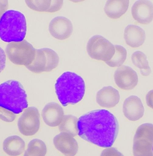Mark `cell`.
<instances>
[{
	"mask_svg": "<svg viewBox=\"0 0 153 156\" xmlns=\"http://www.w3.org/2000/svg\"><path fill=\"white\" fill-rule=\"evenodd\" d=\"M78 135L89 143L102 147H110L117 137L119 125L109 111H92L79 117Z\"/></svg>",
	"mask_w": 153,
	"mask_h": 156,
	"instance_id": "6da1fadb",
	"label": "cell"
},
{
	"mask_svg": "<svg viewBox=\"0 0 153 156\" xmlns=\"http://www.w3.org/2000/svg\"><path fill=\"white\" fill-rule=\"evenodd\" d=\"M55 87L58 100L64 107L79 103L84 97L86 89L84 80L71 72H65L58 77Z\"/></svg>",
	"mask_w": 153,
	"mask_h": 156,
	"instance_id": "7a4b0ae2",
	"label": "cell"
},
{
	"mask_svg": "<svg viewBox=\"0 0 153 156\" xmlns=\"http://www.w3.org/2000/svg\"><path fill=\"white\" fill-rule=\"evenodd\" d=\"M26 30V17L18 11L8 10L0 18V38L5 42L22 41Z\"/></svg>",
	"mask_w": 153,
	"mask_h": 156,
	"instance_id": "3957f363",
	"label": "cell"
},
{
	"mask_svg": "<svg viewBox=\"0 0 153 156\" xmlns=\"http://www.w3.org/2000/svg\"><path fill=\"white\" fill-rule=\"evenodd\" d=\"M27 94L22 84L9 80L0 84V107L15 114L21 113L28 107Z\"/></svg>",
	"mask_w": 153,
	"mask_h": 156,
	"instance_id": "277c9868",
	"label": "cell"
},
{
	"mask_svg": "<svg viewBox=\"0 0 153 156\" xmlns=\"http://www.w3.org/2000/svg\"><path fill=\"white\" fill-rule=\"evenodd\" d=\"M36 49L26 40L18 42L9 43L5 52L9 60L18 65L29 66L33 62Z\"/></svg>",
	"mask_w": 153,
	"mask_h": 156,
	"instance_id": "5b68a950",
	"label": "cell"
},
{
	"mask_svg": "<svg viewBox=\"0 0 153 156\" xmlns=\"http://www.w3.org/2000/svg\"><path fill=\"white\" fill-rule=\"evenodd\" d=\"M153 125L145 123L137 129L133 142L134 156H153Z\"/></svg>",
	"mask_w": 153,
	"mask_h": 156,
	"instance_id": "8992f818",
	"label": "cell"
},
{
	"mask_svg": "<svg viewBox=\"0 0 153 156\" xmlns=\"http://www.w3.org/2000/svg\"><path fill=\"white\" fill-rule=\"evenodd\" d=\"M59 58L57 53L49 48L36 49L33 62L26 68L36 73L50 72L56 68L59 63Z\"/></svg>",
	"mask_w": 153,
	"mask_h": 156,
	"instance_id": "52a82bcc",
	"label": "cell"
},
{
	"mask_svg": "<svg viewBox=\"0 0 153 156\" xmlns=\"http://www.w3.org/2000/svg\"><path fill=\"white\" fill-rule=\"evenodd\" d=\"M87 51L93 59L108 62L115 53V47L107 39L100 35L93 36L88 42Z\"/></svg>",
	"mask_w": 153,
	"mask_h": 156,
	"instance_id": "ba28073f",
	"label": "cell"
},
{
	"mask_svg": "<svg viewBox=\"0 0 153 156\" xmlns=\"http://www.w3.org/2000/svg\"><path fill=\"white\" fill-rule=\"evenodd\" d=\"M40 125L39 111L33 106L26 109L18 121L19 131L26 136L35 135L39 130Z\"/></svg>",
	"mask_w": 153,
	"mask_h": 156,
	"instance_id": "9c48e42d",
	"label": "cell"
},
{
	"mask_svg": "<svg viewBox=\"0 0 153 156\" xmlns=\"http://www.w3.org/2000/svg\"><path fill=\"white\" fill-rule=\"evenodd\" d=\"M114 79L116 85L124 90L133 89L138 82L137 73L131 67L123 65L116 69L114 73Z\"/></svg>",
	"mask_w": 153,
	"mask_h": 156,
	"instance_id": "30bf717a",
	"label": "cell"
},
{
	"mask_svg": "<svg viewBox=\"0 0 153 156\" xmlns=\"http://www.w3.org/2000/svg\"><path fill=\"white\" fill-rule=\"evenodd\" d=\"M73 30L72 23L65 17H56L49 23V32L53 37L58 40L68 38L71 35Z\"/></svg>",
	"mask_w": 153,
	"mask_h": 156,
	"instance_id": "8fae6325",
	"label": "cell"
},
{
	"mask_svg": "<svg viewBox=\"0 0 153 156\" xmlns=\"http://www.w3.org/2000/svg\"><path fill=\"white\" fill-rule=\"evenodd\" d=\"M56 148L65 156H74L78 151V144L75 138L68 133L61 132L53 139Z\"/></svg>",
	"mask_w": 153,
	"mask_h": 156,
	"instance_id": "7c38bea8",
	"label": "cell"
},
{
	"mask_svg": "<svg viewBox=\"0 0 153 156\" xmlns=\"http://www.w3.org/2000/svg\"><path fill=\"white\" fill-rule=\"evenodd\" d=\"M133 18L139 23L148 25L153 19V4L149 1H137L132 7Z\"/></svg>",
	"mask_w": 153,
	"mask_h": 156,
	"instance_id": "4fadbf2b",
	"label": "cell"
},
{
	"mask_svg": "<svg viewBox=\"0 0 153 156\" xmlns=\"http://www.w3.org/2000/svg\"><path fill=\"white\" fill-rule=\"evenodd\" d=\"M144 112L142 101L137 96L132 95L124 101L123 105V112L124 116L129 120H138L143 117Z\"/></svg>",
	"mask_w": 153,
	"mask_h": 156,
	"instance_id": "5bb4252c",
	"label": "cell"
},
{
	"mask_svg": "<svg viewBox=\"0 0 153 156\" xmlns=\"http://www.w3.org/2000/svg\"><path fill=\"white\" fill-rule=\"evenodd\" d=\"M64 115L62 107L55 102L47 104L42 112L43 120L47 125L51 127H56L61 124Z\"/></svg>",
	"mask_w": 153,
	"mask_h": 156,
	"instance_id": "9a60e30c",
	"label": "cell"
},
{
	"mask_svg": "<svg viewBox=\"0 0 153 156\" xmlns=\"http://www.w3.org/2000/svg\"><path fill=\"white\" fill-rule=\"evenodd\" d=\"M120 99L119 93L112 86H106L98 91L96 101L100 106L113 108L118 104Z\"/></svg>",
	"mask_w": 153,
	"mask_h": 156,
	"instance_id": "2e32d148",
	"label": "cell"
},
{
	"mask_svg": "<svg viewBox=\"0 0 153 156\" xmlns=\"http://www.w3.org/2000/svg\"><path fill=\"white\" fill-rule=\"evenodd\" d=\"M145 37L144 30L138 26L130 25L125 28L124 38L130 47L134 48L140 47L144 42Z\"/></svg>",
	"mask_w": 153,
	"mask_h": 156,
	"instance_id": "e0dca14e",
	"label": "cell"
},
{
	"mask_svg": "<svg viewBox=\"0 0 153 156\" xmlns=\"http://www.w3.org/2000/svg\"><path fill=\"white\" fill-rule=\"evenodd\" d=\"M26 144L21 137L17 136H12L6 138L3 143V150L7 155L10 156L20 155L25 151Z\"/></svg>",
	"mask_w": 153,
	"mask_h": 156,
	"instance_id": "ac0fdd59",
	"label": "cell"
},
{
	"mask_svg": "<svg viewBox=\"0 0 153 156\" xmlns=\"http://www.w3.org/2000/svg\"><path fill=\"white\" fill-rule=\"evenodd\" d=\"M129 1L110 0L106 2L104 12L112 19L119 18L127 11Z\"/></svg>",
	"mask_w": 153,
	"mask_h": 156,
	"instance_id": "d6986e66",
	"label": "cell"
},
{
	"mask_svg": "<svg viewBox=\"0 0 153 156\" xmlns=\"http://www.w3.org/2000/svg\"><path fill=\"white\" fill-rule=\"evenodd\" d=\"M29 8L36 11L54 12L62 8L63 1H26Z\"/></svg>",
	"mask_w": 153,
	"mask_h": 156,
	"instance_id": "ffe728a7",
	"label": "cell"
},
{
	"mask_svg": "<svg viewBox=\"0 0 153 156\" xmlns=\"http://www.w3.org/2000/svg\"><path fill=\"white\" fill-rule=\"evenodd\" d=\"M78 119L76 116L71 115H66L59 125V131L61 132L68 133L74 137L78 134Z\"/></svg>",
	"mask_w": 153,
	"mask_h": 156,
	"instance_id": "44dd1931",
	"label": "cell"
},
{
	"mask_svg": "<svg viewBox=\"0 0 153 156\" xmlns=\"http://www.w3.org/2000/svg\"><path fill=\"white\" fill-rule=\"evenodd\" d=\"M132 60L134 66L140 69L142 75L148 76L151 73V69L149 66L148 62L145 54L137 51L132 54Z\"/></svg>",
	"mask_w": 153,
	"mask_h": 156,
	"instance_id": "7402d4cb",
	"label": "cell"
},
{
	"mask_svg": "<svg viewBox=\"0 0 153 156\" xmlns=\"http://www.w3.org/2000/svg\"><path fill=\"white\" fill-rule=\"evenodd\" d=\"M47 152V148L44 142L34 139L28 143L24 156H45Z\"/></svg>",
	"mask_w": 153,
	"mask_h": 156,
	"instance_id": "603a6c76",
	"label": "cell"
},
{
	"mask_svg": "<svg viewBox=\"0 0 153 156\" xmlns=\"http://www.w3.org/2000/svg\"><path fill=\"white\" fill-rule=\"evenodd\" d=\"M115 52L112 59L106 63L111 67H120L126 60L127 51L124 47L115 45Z\"/></svg>",
	"mask_w": 153,
	"mask_h": 156,
	"instance_id": "cb8c5ba5",
	"label": "cell"
},
{
	"mask_svg": "<svg viewBox=\"0 0 153 156\" xmlns=\"http://www.w3.org/2000/svg\"><path fill=\"white\" fill-rule=\"evenodd\" d=\"M16 118V114L12 112L0 107V119L9 123L14 121Z\"/></svg>",
	"mask_w": 153,
	"mask_h": 156,
	"instance_id": "d4e9b609",
	"label": "cell"
},
{
	"mask_svg": "<svg viewBox=\"0 0 153 156\" xmlns=\"http://www.w3.org/2000/svg\"><path fill=\"white\" fill-rule=\"evenodd\" d=\"M101 156H124L114 147H108L102 151Z\"/></svg>",
	"mask_w": 153,
	"mask_h": 156,
	"instance_id": "484cf974",
	"label": "cell"
},
{
	"mask_svg": "<svg viewBox=\"0 0 153 156\" xmlns=\"http://www.w3.org/2000/svg\"><path fill=\"white\" fill-rule=\"evenodd\" d=\"M6 66V55L5 52L0 47V73L5 69Z\"/></svg>",
	"mask_w": 153,
	"mask_h": 156,
	"instance_id": "4316f807",
	"label": "cell"
},
{
	"mask_svg": "<svg viewBox=\"0 0 153 156\" xmlns=\"http://www.w3.org/2000/svg\"><path fill=\"white\" fill-rule=\"evenodd\" d=\"M146 104L153 109V90L149 91L146 95Z\"/></svg>",
	"mask_w": 153,
	"mask_h": 156,
	"instance_id": "83f0119b",
	"label": "cell"
},
{
	"mask_svg": "<svg viewBox=\"0 0 153 156\" xmlns=\"http://www.w3.org/2000/svg\"><path fill=\"white\" fill-rule=\"evenodd\" d=\"M8 8V1H0V18Z\"/></svg>",
	"mask_w": 153,
	"mask_h": 156,
	"instance_id": "f1b7e54d",
	"label": "cell"
},
{
	"mask_svg": "<svg viewBox=\"0 0 153 156\" xmlns=\"http://www.w3.org/2000/svg\"></svg>",
	"mask_w": 153,
	"mask_h": 156,
	"instance_id": "f546056e",
	"label": "cell"
}]
</instances>
